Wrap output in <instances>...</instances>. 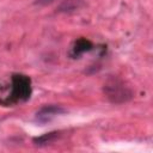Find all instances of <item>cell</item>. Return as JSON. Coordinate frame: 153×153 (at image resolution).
Here are the masks:
<instances>
[{
  "mask_svg": "<svg viewBox=\"0 0 153 153\" xmlns=\"http://www.w3.org/2000/svg\"><path fill=\"white\" fill-rule=\"evenodd\" d=\"M79 2H80V0H66L61 4V6L59 7V11L67 12V11L75 10L79 7Z\"/></svg>",
  "mask_w": 153,
  "mask_h": 153,
  "instance_id": "cell-6",
  "label": "cell"
},
{
  "mask_svg": "<svg viewBox=\"0 0 153 153\" xmlns=\"http://www.w3.org/2000/svg\"><path fill=\"white\" fill-rule=\"evenodd\" d=\"M66 112V109L62 108L61 105H56V104H47L43 105L35 115V121L42 126L51 122L56 116L62 115Z\"/></svg>",
  "mask_w": 153,
  "mask_h": 153,
  "instance_id": "cell-3",
  "label": "cell"
},
{
  "mask_svg": "<svg viewBox=\"0 0 153 153\" xmlns=\"http://www.w3.org/2000/svg\"><path fill=\"white\" fill-rule=\"evenodd\" d=\"M59 136H60V131H50V133L43 134L42 136L33 137V143L37 145V146L48 145V143H51L53 141H55Z\"/></svg>",
  "mask_w": 153,
  "mask_h": 153,
  "instance_id": "cell-5",
  "label": "cell"
},
{
  "mask_svg": "<svg viewBox=\"0 0 153 153\" xmlns=\"http://www.w3.org/2000/svg\"><path fill=\"white\" fill-rule=\"evenodd\" d=\"M55 0H36L35 1V5H39V6H45V5H49L51 2H54Z\"/></svg>",
  "mask_w": 153,
  "mask_h": 153,
  "instance_id": "cell-7",
  "label": "cell"
},
{
  "mask_svg": "<svg viewBox=\"0 0 153 153\" xmlns=\"http://www.w3.org/2000/svg\"><path fill=\"white\" fill-rule=\"evenodd\" d=\"M32 93L31 79L24 74H13L12 75V90L7 98L2 99L0 103L5 105H13L17 103L26 102Z\"/></svg>",
  "mask_w": 153,
  "mask_h": 153,
  "instance_id": "cell-1",
  "label": "cell"
},
{
  "mask_svg": "<svg viewBox=\"0 0 153 153\" xmlns=\"http://www.w3.org/2000/svg\"><path fill=\"white\" fill-rule=\"evenodd\" d=\"M103 92L112 104H123L133 98V91L117 76H111L103 86Z\"/></svg>",
  "mask_w": 153,
  "mask_h": 153,
  "instance_id": "cell-2",
  "label": "cell"
},
{
  "mask_svg": "<svg viewBox=\"0 0 153 153\" xmlns=\"http://www.w3.org/2000/svg\"><path fill=\"white\" fill-rule=\"evenodd\" d=\"M92 43L91 41L86 39V38H79L78 41L74 42V45L72 47V50H71V56L76 59L79 57L80 55H82L86 51H90L92 49Z\"/></svg>",
  "mask_w": 153,
  "mask_h": 153,
  "instance_id": "cell-4",
  "label": "cell"
}]
</instances>
